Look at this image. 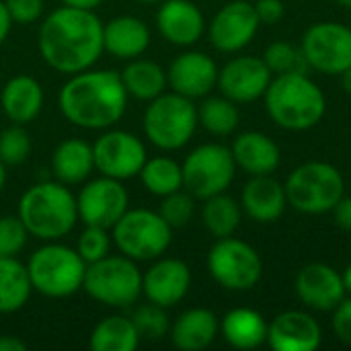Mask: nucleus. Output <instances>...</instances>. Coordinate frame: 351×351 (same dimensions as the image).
<instances>
[{"instance_id": "nucleus-1", "label": "nucleus", "mask_w": 351, "mask_h": 351, "mask_svg": "<svg viewBox=\"0 0 351 351\" xmlns=\"http://www.w3.org/2000/svg\"><path fill=\"white\" fill-rule=\"evenodd\" d=\"M43 62L60 74H78L95 66L103 49V23L95 10L60 6L51 10L37 33Z\"/></svg>"}, {"instance_id": "nucleus-2", "label": "nucleus", "mask_w": 351, "mask_h": 351, "mask_svg": "<svg viewBox=\"0 0 351 351\" xmlns=\"http://www.w3.org/2000/svg\"><path fill=\"white\" fill-rule=\"evenodd\" d=\"M130 95L119 72L82 70L72 74L58 93V107L66 121L82 130H109L128 109Z\"/></svg>"}, {"instance_id": "nucleus-3", "label": "nucleus", "mask_w": 351, "mask_h": 351, "mask_svg": "<svg viewBox=\"0 0 351 351\" xmlns=\"http://www.w3.org/2000/svg\"><path fill=\"white\" fill-rule=\"evenodd\" d=\"M263 101L271 121L288 132L313 130L327 113V97L308 72L274 76Z\"/></svg>"}, {"instance_id": "nucleus-4", "label": "nucleus", "mask_w": 351, "mask_h": 351, "mask_svg": "<svg viewBox=\"0 0 351 351\" xmlns=\"http://www.w3.org/2000/svg\"><path fill=\"white\" fill-rule=\"evenodd\" d=\"M21 222L29 237L39 241H60L78 222L76 195L60 181H43L29 187L19 202Z\"/></svg>"}, {"instance_id": "nucleus-5", "label": "nucleus", "mask_w": 351, "mask_h": 351, "mask_svg": "<svg viewBox=\"0 0 351 351\" xmlns=\"http://www.w3.org/2000/svg\"><path fill=\"white\" fill-rule=\"evenodd\" d=\"M286 197L300 214H329L346 193V179L337 167L325 160L298 165L286 179Z\"/></svg>"}, {"instance_id": "nucleus-6", "label": "nucleus", "mask_w": 351, "mask_h": 351, "mask_svg": "<svg viewBox=\"0 0 351 351\" xmlns=\"http://www.w3.org/2000/svg\"><path fill=\"white\" fill-rule=\"evenodd\" d=\"M33 290L47 298H68L82 290L86 263L76 249L49 241L27 261Z\"/></svg>"}, {"instance_id": "nucleus-7", "label": "nucleus", "mask_w": 351, "mask_h": 351, "mask_svg": "<svg viewBox=\"0 0 351 351\" xmlns=\"http://www.w3.org/2000/svg\"><path fill=\"white\" fill-rule=\"evenodd\" d=\"M142 125L152 146L167 152L181 150L191 142L199 125L197 105L179 93L165 90L156 99L148 101Z\"/></svg>"}, {"instance_id": "nucleus-8", "label": "nucleus", "mask_w": 351, "mask_h": 351, "mask_svg": "<svg viewBox=\"0 0 351 351\" xmlns=\"http://www.w3.org/2000/svg\"><path fill=\"white\" fill-rule=\"evenodd\" d=\"M82 290L109 308H130L142 296V271L125 255H107L86 265Z\"/></svg>"}, {"instance_id": "nucleus-9", "label": "nucleus", "mask_w": 351, "mask_h": 351, "mask_svg": "<svg viewBox=\"0 0 351 351\" xmlns=\"http://www.w3.org/2000/svg\"><path fill=\"white\" fill-rule=\"evenodd\" d=\"M111 239L117 251L136 263L154 261L169 251L173 243V228L158 212L132 208L115 222Z\"/></svg>"}, {"instance_id": "nucleus-10", "label": "nucleus", "mask_w": 351, "mask_h": 351, "mask_svg": "<svg viewBox=\"0 0 351 351\" xmlns=\"http://www.w3.org/2000/svg\"><path fill=\"white\" fill-rule=\"evenodd\" d=\"M183 189H187L195 199H208L212 195L224 193L237 175V162L228 146L218 142H208L193 148L183 165Z\"/></svg>"}, {"instance_id": "nucleus-11", "label": "nucleus", "mask_w": 351, "mask_h": 351, "mask_svg": "<svg viewBox=\"0 0 351 351\" xmlns=\"http://www.w3.org/2000/svg\"><path fill=\"white\" fill-rule=\"evenodd\" d=\"M208 271L212 280L230 292L253 290L263 276V261L249 243L226 237L216 239L208 253Z\"/></svg>"}, {"instance_id": "nucleus-12", "label": "nucleus", "mask_w": 351, "mask_h": 351, "mask_svg": "<svg viewBox=\"0 0 351 351\" xmlns=\"http://www.w3.org/2000/svg\"><path fill=\"white\" fill-rule=\"evenodd\" d=\"M300 47L311 70L339 76L351 66V27L335 21L315 23L302 35Z\"/></svg>"}, {"instance_id": "nucleus-13", "label": "nucleus", "mask_w": 351, "mask_h": 351, "mask_svg": "<svg viewBox=\"0 0 351 351\" xmlns=\"http://www.w3.org/2000/svg\"><path fill=\"white\" fill-rule=\"evenodd\" d=\"M95 169L111 179L128 181L140 175L148 160L146 144L132 132L105 130L93 144Z\"/></svg>"}, {"instance_id": "nucleus-14", "label": "nucleus", "mask_w": 351, "mask_h": 351, "mask_svg": "<svg viewBox=\"0 0 351 351\" xmlns=\"http://www.w3.org/2000/svg\"><path fill=\"white\" fill-rule=\"evenodd\" d=\"M76 206L78 220H82L84 226L88 224L111 230L130 210V193L123 187V181L101 175L93 181H84L76 195Z\"/></svg>"}, {"instance_id": "nucleus-15", "label": "nucleus", "mask_w": 351, "mask_h": 351, "mask_svg": "<svg viewBox=\"0 0 351 351\" xmlns=\"http://www.w3.org/2000/svg\"><path fill=\"white\" fill-rule=\"evenodd\" d=\"M261 23L255 4L249 0H232L224 4L208 25V39L222 53H239L257 35Z\"/></svg>"}, {"instance_id": "nucleus-16", "label": "nucleus", "mask_w": 351, "mask_h": 351, "mask_svg": "<svg viewBox=\"0 0 351 351\" xmlns=\"http://www.w3.org/2000/svg\"><path fill=\"white\" fill-rule=\"evenodd\" d=\"M271 78L274 74L263 62V58L237 56L220 68L218 88L237 105H245L263 99Z\"/></svg>"}, {"instance_id": "nucleus-17", "label": "nucleus", "mask_w": 351, "mask_h": 351, "mask_svg": "<svg viewBox=\"0 0 351 351\" xmlns=\"http://www.w3.org/2000/svg\"><path fill=\"white\" fill-rule=\"evenodd\" d=\"M191 288V269L177 257H158L142 274V296L162 308L177 306Z\"/></svg>"}, {"instance_id": "nucleus-18", "label": "nucleus", "mask_w": 351, "mask_h": 351, "mask_svg": "<svg viewBox=\"0 0 351 351\" xmlns=\"http://www.w3.org/2000/svg\"><path fill=\"white\" fill-rule=\"evenodd\" d=\"M218 64L204 51H183L167 68V82L173 93L191 101L208 97L218 86Z\"/></svg>"}, {"instance_id": "nucleus-19", "label": "nucleus", "mask_w": 351, "mask_h": 351, "mask_svg": "<svg viewBox=\"0 0 351 351\" xmlns=\"http://www.w3.org/2000/svg\"><path fill=\"white\" fill-rule=\"evenodd\" d=\"M294 290L306 308L319 313H331L348 296L341 274L321 261L308 263L298 271Z\"/></svg>"}, {"instance_id": "nucleus-20", "label": "nucleus", "mask_w": 351, "mask_h": 351, "mask_svg": "<svg viewBox=\"0 0 351 351\" xmlns=\"http://www.w3.org/2000/svg\"><path fill=\"white\" fill-rule=\"evenodd\" d=\"M267 343L276 351H315L323 343V329L304 311H284L267 325Z\"/></svg>"}, {"instance_id": "nucleus-21", "label": "nucleus", "mask_w": 351, "mask_h": 351, "mask_svg": "<svg viewBox=\"0 0 351 351\" xmlns=\"http://www.w3.org/2000/svg\"><path fill=\"white\" fill-rule=\"evenodd\" d=\"M156 29L169 43L191 47L206 33V19L191 0H165L156 12Z\"/></svg>"}, {"instance_id": "nucleus-22", "label": "nucleus", "mask_w": 351, "mask_h": 351, "mask_svg": "<svg viewBox=\"0 0 351 351\" xmlns=\"http://www.w3.org/2000/svg\"><path fill=\"white\" fill-rule=\"evenodd\" d=\"M241 208L251 220L271 224L280 220L288 208L286 187L271 175H255L243 187Z\"/></svg>"}, {"instance_id": "nucleus-23", "label": "nucleus", "mask_w": 351, "mask_h": 351, "mask_svg": "<svg viewBox=\"0 0 351 351\" xmlns=\"http://www.w3.org/2000/svg\"><path fill=\"white\" fill-rule=\"evenodd\" d=\"M232 158L237 162V169L245 171L247 175H274L282 162V150L263 132H241L230 146Z\"/></svg>"}, {"instance_id": "nucleus-24", "label": "nucleus", "mask_w": 351, "mask_h": 351, "mask_svg": "<svg viewBox=\"0 0 351 351\" xmlns=\"http://www.w3.org/2000/svg\"><path fill=\"white\" fill-rule=\"evenodd\" d=\"M220 335V321L210 308H187L171 323V343L181 351L208 350Z\"/></svg>"}, {"instance_id": "nucleus-25", "label": "nucleus", "mask_w": 351, "mask_h": 351, "mask_svg": "<svg viewBox=\"0 0 351 351\" xmlns=\"http://www.w3.org/2000/svg\"><path fill=\"white\" fill-rule=\"evenodd\" d=\"M150 45L148 25L132 14H119L103 23V49L119 60L140 58Z\"/></svg>"}, {"instance_id": "nucleus-26", "label": "nucleus", "mask_w": 351, "mask_h": 351, "mask_svg": "<svg viewBox=\"0 0 351 351\" xmlns=\"http://www.w3.org/2000/svg\"><path fill=\"white\" fill-rule=\"evenodd\" d=\"M43 88L39 80L27 74L12 76L0 88V105L8 121L27 125L31 123L43 109Z\"/></svg>"}, {"instance_id": "nucleus-27", "label": "nucleus", "mask_w": 351, "mask_h": 351, "mask_svg": "<svg viewBox=\"0 0 351 351\" xmlns=\"http://www.w3.org/2000/svg\"><path fill=\"white\" fill-rule=\"evenodd\" d=\"M267 325L259 311L237 306L222 317L220 335L234 350H255L267 343Z\"/></svg>"}, {"instance_id": "nucleus-28", "label": "nucleus", "mask_w": 351, "mask_h": 351, "mask_svg": "<svg viewBox=\"0 0 351 351\" xmlns=\"http://www.w3.org/2000/svg\"><path fill=\"white\" fill-rule=\"evenodd\" d=\"M51 171L56 181L68 187L82 185L95 171L93 144L80 138H68L60 142L51 154Z\"/></svg>"}, {"instance_id": "nucleus-29", "label": "nucleus", "mask_w": 351, "mask_h": 351, "mask_svg": "<svg viewBox=\"0 0 351 351\" xmlns=\"http://www.w3.org/2000/svg\"><path fill=\"white\" fill-rule=\"evenodd\" d=\"M119 76L128 95L146 103L162 95L169 86L167 70L160 64L152 60H144V58L130 60V64L119 72Z\"/></svg>"}, {"instance_id": "nucleus-30", "label": "nucleus", "mask_w": 351, "mask_h": 351, "mask_svg": "<svg viewBox=\"0 0 351 351\" xmlns=\"http://www.w3.org/2000/svg\"><path fill=\"white\" fill-rule=\"evenodd\" d=\"M33 284L27 265L16 257H0V315H12L27 306Z\"/></svg>"}, {"instance_id": "nucleus-31", "label": "nucleus", "mask_w": 351, "mask_h": 351, "mask_svg": "<svg viewBox=\"0 0 351 351\" xmlns=\"http://www.w3.org/2000/svg\"><path fill=\"white\" fill-rule=\"evenodd\" d=\"M140 341L132 319L111 315L95 325L88 337V348L90 351H136Z\"/></svg>"}, {"instance_id": "nucleus-32", "label": "nucleus", "mask_w": 351, "mask_h": 351, "mask_svg": "<svg viewBox=\"0 0 351 351\" xmlns=\"http://www.w3.org/2000/svg\"><path fill=\"white\" fill-rule=\"evenodd\" d=\"M202 222L214 239L232 237L243 222V208L226 191L212 195V197L204 199Z\"/></svg>"}, {"instance_id": "nucleus-33", "label": "nucleus", "mask_w": 351, "mask_h": 351, "mask_svg": "<svg viewBox=\"0 0 351 351\" xmlns=\"http://www.w3.org/2000/svg\"><path fill=\"white\" fill-rule=\"evenodd\" d=\"M197 121L208 134L224 138L237 132L241 123V111H239V105L230 101L228 97L208 95L197 105Z\"/></svg>"}, {"instance_id": "nucleus-34", "label": "nucleus", "mask_w": 351, "mask_h": 351, "mask_svg": "<svg viewBox=\"0 0 351 351\" xmlns=\"http://www.w3.org/2000/svg\"><path fill=\"white\" fill-rule=\"evenodd\" d=\"M138 177H140L144 189L156 197H165L169 193L183 189V169L171 156L148 158Z\"/></svg>"}, {"instance_id": "nucleus-35", "label": "nucleus", "mask_w": 351, "mask_h": 351, "mask_svg": "<svg viewBox=\"0 0 351 351\" xmlns=\"http://www.w3.org/2000/svg\"><path fill=\"white\" fill-rule=\"evenodd\" d=\"M263 62L271 70L274 76L288 74V72H308L306 58L302 53V47H296L288 41H274L263 51Z\"/></svg>"}, {"instance_id": "nucleus-36", "label": "nucleus", "mask_w": 351, "mask_h": 351, "mask_svg": "<svg viewBox=\"0 0 351 351\" xmlns=\"http://www.w3.org/2000/svg\"><path fill=\"white\" fill-rule=\"evenodd\" d=\"M130 319H132L140 339H146V341H158L165 335H169V331H171V319L167 315V308L152 304V302L138 306Z\"/></svg>"}, {"instance_id": "nucleus-37", "label": "nucleus", "mask_w": 351, "mask_h": 351, "mask_svg": "<svg viewBox=\"0 0 351 351\" xmlns=\"http://www.w3.org/2000/svg\"><path fill=\"white\" fill-rule=\"evenodd\" d=\"M31 154V138L25 125L12 123L0 132V160L6 167L23 165Z\"/></svg>"}, {"instance_id": "nucleus-38", "label": "nucleus", "mask_w": 351, "mask_h": 351, "mask_svg": "<svg viewBox=\"0 0 351 351\" xmlns=\"http://www.w3.org/2000/svg\"><path fill=\"white\" fill-rule=\"evenodd\" d=\"M160 206H158V214L165 218V222L175 230V228H183L193 220L195 214V197L187 191V189H179L175 193H169L165 197H160Z\"/></svg>"}, {"instance_id": "nucleus-39", "label": "nucleus", "mask_w": 351, "mask_h": 351, "mask_svg": "<svg viewBox=\"0 0 351 351\" xmlns=\"http://www.w3.org/2000/svg\"><path fill=\"white\" fill-rule=\"evenodd\" d=\"M111 232L109 228H101V226H88L80 232L78 241H76V251L78 255L84 259V263H95L103 257H107L111 253Z\"/></svg>"}, {"instance_id": "nucleus-40", "label": "nucleus", "mask_w": 351, "mask_h": 351, "mask_svg": "<svg viewBox=\"0 0 351 351\" xmlns=\"http://www.w3.org/2000/svg\"><path fill=\"white\" fill-rule=\"evenodd\" d=\"M29 232L19 216L0 218V257H16L27 245Z\"/></svg>"}, {"instance_id": "nucleus-41", "label": "nucleus", "mask_w": 351, "mask_h": 351, "mask_svg": "<svg viewBox=\"0 0 351 351\" xmlns=\"http://www.w3.org/2000/svg\"><path fill=\"white\" fill-rule=\"evenodd\" d=\"M12 25H31L43 14V0H4Z\"/></svg>"}, {"instance_id": "nucleus-42", "label": "nucleus", "mask_w": 351, "mask_h": 351, "mask_svg": "<svg viewBox=\"0 0 351 351\" xmlns=\"http://www.w3.org/2000/svg\"><path fill=\"white\" fill-rule=\"evenodd\" d=\"M331 313H333L331 327H333L335 337L341 343L351 346V296H346Z\"/></svg>"}, {"instance_id": "nucleus-43", "label": "nucleus", "mask_w": 351, "mask_h": 351, "mask_svg": "<svg viewBox=\"0 0 351 351\" xmlns=\"http://www.w3.org/2000/svg\"><path fill=\"white\" fill-rule=\"evenodd\" d=\"M255 12L261 25H278L286 14V6L282 0H255Z\"/></svg>"}, {"instance_id": "nucleus-44", "label": "nucleus", "mask_w": 351, "mask_h": 351, "mask_svg": "<svg viewBox=\"0 0 351 351\" xmlns=\"http://www.w3.org/2000/svg\"><path fill=\"white\" fill-rule=\"evenodd\" d=\"M331 214H333L335 224H337L341 230L351 232V195H346V193H343V197L335 204V208L331 210Z\"/></svg>"}, {"instance_id": "nucleus-45", "label": "nucleus", "mask_w": 351, "mask_h": 351, "mask_svg": "<svg viewBox=\"0 0 351 351\" xmlns=\"http://www.w3.org/2000/svg\"><path fill=\"white\" fill-rule=\"evenodd\" d=\"M10 27H12V19L6 10V4L4 0H0V45L6 41L8 33H10Z\"/></svg>"}, {"instance_id": "nucleus-46", "label": "nucleus", "mask_w": 351, "mask_h": 351, "mask_svg": "<svg viewBox=\"0 0 351 351\" xmlns=\"http://www.w3.org/2000/svg\"><path fill=\"white\" fill-rule=\"evenodd\" d=\"M0 351H27V343L21 337L0 335Z\"/></svg>"}, {"instance_id": "nucleus-47", "label": "nucleus", "mask_w": 351, "mask_h": 351, "mask_svg": "<svg viewBox=\"0 0 351 351\" xmlns=\"http://www.w3.org/2000/svg\"><path fill=\"white\" fill-rule=\"evenodd\" d=\"M62 4L74 6V8H84V10H95L99 4H103V0H62Z\"/></svg>"}, {"instance_id": "nucleus-48", "label": "nucleus", "mask_w": 351, "mask_h": 351, "mask_svg": "<svg viewBox=\"0 0 351 351\" xmlns=\"http://www.w3.org/2000/svg\"><path fill=\"white\" fill-rule=\"evenodd\" d=\"M341 278H343V286H346V294L351 296V263L343 269V274H341Z\"/></svg>"}, {"instance_id": "nucleus-49", "label": "nucleus", "mask_w": 351, "mask_h": 351, "mask_svg": "<svg viewBox=\"0 0 351 351\" xmlns=\"http://www.w3.org/2000/svg\"><path fill=\"white\" fill-rule=\"evenodd\" d=\"M339 76H341V84H343L346 93H350L351 95V66L346 70V72H341Z\"/></svg>"}, {"instance_id": "nucleus-50", "label": "nucleus", "mask_w": 351, "mask_h": 351, "mask_svg": "<svg viewBox=\"0 0 351 351\" xmlns=\"http://www.w3.org/2000/svg\"><path fill=\"white\" fill-rule=\"evenodd\" d=\"M4 183H6V165L0 160V191L4 189Z\"/></svg>"}, {"instance_id": "nucleus-51", "label": "nucleus", "mask_w": 351, "mask_h": 351, "mask_svg": "<svg viewBox=\"0 0 351 351\" xmlns=\"http://www.w3.org/2000/svg\"><path fill=\"white\" fill-rule=\"evenodd\" d=\"M335 2L343 8H351V0H335Z\"/></svg>"}, {"instance_id": "nucleus-52", "label": "nucleus", "mask_w": 351, "mask_h": 351, "mask_svg": "<svg viewBox=\"0 0 351 351\" xmlns=\"http://www.w3.org/2000/svg\"><path fill=\"white\" fill-rule=\"evenodd\" d=\"M138 2H160V0H138Z\"/></svg>"}, {"instance_id": "nucleus-53", "label": "nucleus", "mask_w": 351, "mask_h": 351, "mask_svg": "<svg viewBox=\"0 0 351 351\" xmlns=\"http://www.w3.org/2000/svg\"><path fill=\"white\" fill-rule=\"evenodd\" d=\"M0 88H2V78H0Z\"/></svg>"}, {"instance_id": "nucleus-54", "label": "nucleus", "mask_w": 351, "mask_h": 351, "mask_svg": "<svg viewBox=\"0 0 351 351\" xmlns=\"http://www.w3.org/2000/svg\"><path fill=\"white\" fill-rule=\"evenodd\" d=\"M350 27H351V19H350Z\"/></svg>"}]
</instances>
